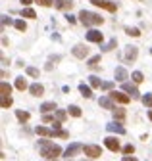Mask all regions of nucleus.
<instances>
[{"label":"nucleus","instance_id":"1","mask_svg":"<svg viewBox=\"0 0 152 161\" xmlns=\"http://www.w3.org/2000/svg\"><path fill=\"white\" fill-rule=\"evenodd\" d=\"M60 154H62L60 146L52 144L48 140H40V155L45 159H56V157H60Z\"/></svg>","mask_w":152,"mask_h":161},{"label":"nucleus","instance_id":"2","mask_svg":"<svg viewBox=\"0 0 152 161\" xmlns=\"http://www.w3.org/2000/svg\"><path fill=\"white\" fill-rule=\"evenodd\" d=\"M79 21L83 23L85 27H94V25H102V23H104V17L98 16V14H93V12L81 10V12H79Z\"/></svg>","mask_w":152,"mask_h":161},{"label":"nucleus","instance_id":"3","mask_svg":"<svg viewBox=\"0 0 152 161\" xmlns=\"http://www.w3.org/2000/svg\"><path fill=\"white\" fill-rule=\"evenodd\" d=\"M83 152H85V155H89L91 159H96V157L102 155V148L96 146V144H87V146H83Z\"/></svg>","mask_w":152,"mask_h":161},{"label":"nucleus","instance_id":"4","mask_svg":"<svg viewBox=\"0 0 152 161\" xmlns=\"http://www.w3.org/2000/svg\"><path fill=\"white\" fill-rule=\"evenodd\" d=\"M104 146L110 150V152H119L121 150V146H119V140L116 136H108V138H104Z\"/></svg>","mask_w":152,"mask_h":161},{"label":"nucleus","instance_id":"5","mask_svg":"<svg viewBox=\"0 0 152 161\" xmlns=\"http://www.w3.org/2000/svg\"><path fill=\"white\" fill-rule=\"evenodd\" d=\"M91 2H93L94 6H98V8L108 10V12H116V10H117L116 2H110V0H91Z\"/></svg>","mask_w":152,"mask_h":161},{"label":"nucleus","instance_id":"6","mask_svg":"<svg viewBox=\"0 0 152 161\" xmlns=\"http://www.w3.org/2000/svg\"><path fill=\"white\" fill-rule=\"evenodd\" d=\"M73 56L75 58H79V60H85L87 56H89V48H87L85 44H77V46H73Z\"/></svg>","mask_w":152,"mask_h":161},{"label":"nucleus","instance_id":"7","mask_svg":"<svg viewBox=\"0 0 152 161\" xmlns=\"http://www.w3.org/2000/svg\"><path fill=\"white\" fill-rule=\"evenodd\" d=\"M87 40H89V42H98V44H102L104 34H102L100 31H96V29H91L89 33H87Z\"/></svg>","mask_w":152,"mask_h":161},{"label":"nucleus","instance_id":"8","mask_svg":"<svg viewBox=\"0 0 152 161\" xmlns=\"http://www.w3.org/2000/svg\"><path fill=\"white\" fill-rule=\"evenodd\" d=\"M110 98L114 102H119V104H127L129 100H131V96H129V94H123V92H117V90H112L110 92Z\"/></svg>","mask_w":152,"mask_h":161},{"label":"nucleus","instance_id":"9","mask_svg":"<svg viewBox=\"0 0 152 161\" xmlns=\"http://www.w3.org/2000/svg\"><path fill=\"white\" fill-rule=\"evenodd\" d=\"M137 56H139V48H137V46H127V48H125V60L127 62H135L137 60Z\"/></svg>","mask_w":152,"mask_h":161},{"label":"nucleus","instance_id":"10","mask_svg":"<svg viewBox=\"0 0 152 161\" xmlns=\"http://www.w3.org/2000/svg\"><path fill=\"white\" fill-rule=\"evenodd\" d=\"M81 150H83V146H81L79 142H73V144H71V146H68V150H66V157L69 159V157H73V155H77Z\"/></svg>","mask_w":152,"mask_h":161},{"label":"nucleus","instance_id":"11","mask_svg":"<svg viewBox=\"0 0 152 161\" xmlns=\"http://www.w3.org/2000/svg\"><path fill=\"white\" fill-rule=\"evenodd\" d=\"M114 77H116V80H119V83H125V79H129V73L125 71L123 67H116Z\"/></svg>","mask_w":152,"mask_h":161},{"label":"nucleus","instance_id":"12","mask_svg":"<svg viewBox=\"0 0 152 161\" xmlns=\"http://www.w3.org/2000/svg\"><path fill=\"white\" fill-rule=\"evenodd\" d=\"M54 6H56L58 10H71L73 2L71 0H54Z\"/></svg>","mask_w":152,"mask_h":161},{"label":"nucleus","instance_id":"13","mask_svg":"<svg viewBox=\"0 0 152 161\" xmlns=\"http://www.w3.org/2000/svg\"><path fill=\"white\" fill-rule=\"evenodd\" d=\"M98 104L102 108H106V109H116V106H114V100L110 98V96H102L100 100H98Z\"/></svg>","mask_w":152,"mask_h":161},{"label":"nucleus","instance_id":"14","mask_svg":"<svg viewBox=\"0 0 152 161\" xmlns=\"http://www.w3.org/2000/svg\"><path fill=\"white\" fill-rule=\"evenodd\" d=\"M123 92L131 94L133 98H139V90H137V86H135V85H131V83H123Z\"/></svg>","mask_w":152,"mask_h":161},{"label":"nucleus","instance_id":"15","mask_svg":"<svg viewBox=\"0 0 152 161\" xmlns=\"http://www.w3.org/2000/svg\"><path fill=\"white\" fill-rule=\"evenodd\" d=\"M29 92H31L33 96H42V92H45V86L39 85V83H35V85L29 86Z\"/></svg>","mask_w":152,"mask_h":161},{"label":"nucleus","instance_id":"16","mask_svg":"<svg viewBox=\"0 0 152 161\" xmlns=\"http://www.w3.org/2000/svg\"><path fill=\"white\" fill-rule=\"evenodd\" d=\"M35 132H37L39 136H45V138H50V136H54V131L46 129V126H37V129H35Z\"/></svg>","mask_w":152,"mask_h":161},{"label":"nucleus","instance_id":"17","mask_svg":"<svg viewBox=\"0 0 152 161\" xmlns=\"http://www.w3.org/2000/svg\"><path fill=\"white\" fill-rule=\"evenodd\" d=\"M16 88H17V90H25V88H29V85H27V79H23V77H17V79H16Z\"/></svg>","mask_w":152,"mask_h":161},{"label":"nucleus","instance_id":"18","mask_svg":"<svg viewBox=\"0 0 152 161\" xmlns=\"http://www.w3.org/2000/svg\"><path fill=\"white\" fill-rule=\"evenodd\" d=\"M108 131L117 132V134H123V132H125V129H123L121 125H117V123H110V125H108Z\"/></svg>","mask_w":152,"mask_h":161},{"label":"nucleus","instance_id":"19","mask_svg":"<svg viewBox=\"0 0 152 161\" xmlns=\"http://www.w3.org/2000/svg\"><path fill=\"white\" fill-rule=\"evenodd\" d=\"M54 109H56V104H54V102H45L40 106V111L42 113H48V111H54Z\"/></svg>","mask_w":152,"mask_h":161},{"label":"nucleus","instance_id":"20","mask_svg":"<svg viewBox=\"0 0 152 161\" xmlns=\"http://www.w3.org/2000/svg\"><path fill=\"white\" fill-rule=\"evenodd\" d=\"M125 115H127V111H125L123 108H116V109H114V117H116L117 121H123Z\"/></svg>","mask_w":152,"mask_h":161},{"label":"nucleus","instance_id":"21","mask_svg":"<svg viewBox=\"0 0 152 161\" xmlns=\"http://www.w3.org/2000/svg\"><path fill=\"white\" fill-rule=\"evenodd\" d=\"M79 90H81V94H83L85 98H91V96H93V90H91V86H87L85 83H81V85H79Z\"/></svg>","mask_w":152,"mask_h":161},{"label":"nucleus","instance_id":"22","mask_svg":"<svg viewBox=\"0 0 152 161\" xmlns=\"http://www.w3.org/2000/svg\"><path fill=\"white\" fill-rule=\"evenodd\" d=\"M10 106H12V96H2L0 98V108L2 109H8Z\"/></svg>","mask_w":152,"mask_h":161},{"label":"nucleus","instance_id":"23","mask_svg":"<svg viewBox=\"0 0 152 161\" xmlns=\"http://www.w3.org/2000/svg\"><path fill=\"white\" fill-rule=\"evenodd\" d=\"M87 65H89L91 69H96V67H98V65H100V56H93V58H91V60H89V62H87Z\"/></svg>","mask_w":152,"mask_h":161},{"label":"nucleus","instance_id":"24","mask_svg":"<svg viewBox=\"0 0 152 161\" xmlns=\"http://www.w3.org/2000/svg\"><path fill=\"white\" fill-rule=\"evenodd\" d=\"M131 79H133V83H135V85H140V83L145 80V75L140 73V71H135V73H131Z\"/></svg>","mask_w":152,"mask_h":161},{"label":"nucleus","instance_id":"25","mask_svg":"<svg viewBox=\"0 0 152 161\" xmlns=\"http://www.w3.org/2000/svg\"><path fill=\"white\" fill-rule=\"evenodd\" d=\"M21 16L27 17V19H35L37 14H35V10H31V8H25V10H21Z\"/></svg>","mask_w":152,"mask_h":161},{"label":"nucleus","instance_id":"26","mask_svg":"<svg viewBox=\"0 0 152 161\" xmlns=\"http://www.w3.org/2000/svg\"><path fill=\"white\" fill-rule=\"evenodd\" d=\"M0 92H2L0 96H10V94H12V86H10L8 83H2V85H0Z\"/></svg>","mask_w":152,"mask_h":161},{"label":"nucleus","instance_id":"27","mask_svg":"<svg viewBox=\"0 0 152 161\" xmlns=\"http://www.w3.org/2000/svg\"><path fill=\"white\" fill-rule=\"evenodd\" d=\"M16 117H17L21 123H25V121H29V117H31V115H29L27 111H21V109H17V111H16Z\"/></svg>","mask_w":152,"mask_h":161},{"label":"nucleus","instance_id":"28","mask_svg":"<svg viewBox=\"0 0 152 161\" xmlns=\"http://www.w3.org/2000/svg\"><path fill=\"white\" fill-rule=\"evenodd\" d=\"M116 46H117V40L116 39H112L110 42H108V44H104V46H100V48L104 50V52H110V50H114L116 48Z\"/></svg>","mask_w":152,"mask_h":161},{"label":"nucleus","instance_id":"29","mask_svg":"<svg viewBox=\"0 0 152 161\" xmlns=\"http://www.w3.org/2000/svg\"><path fill=\"white\" fill-rule=\"evenodd\" d=\"M89 83H91V86L93 88H100L102 86V83H100V79L96 77V75H93V77H89Z\"/></svg>","mask_w":152,"mask_h":161},{"label":"nucleus","instance_id":"30","mask_svg":"<svg viewBox=\"0 0 152 161\" xmlns=\"http://www.w3.org/2000/svg\"><path fill=\"white\" fill-rule=\"evenodd\" d=\"M68 113L73 115V117H81V109H79V106H69V108H68Z\"/></svg>","mask_w":152,"mask_h":161},{"label":"nucleus","instance_id":"31","mask_svg":"<svg viewBox=\"0 0 152 161\" xmlns=\"http://www.w3.org/2000/svg\"><path fill=\"white\" fill-rule=\"evenodd\" d=\"M125 33L129 34V37H140V31L137 27H125Z\"/></svg>","mask_w":152,"mask_h":161},{"label":"nucleus","instance_id":"32","mask_svg":"<svg viewBox=\"0 0 152 161\" xmlns=\"http://www.w3.org/2000/svg\"><path fill=\"white\" fill-rule=\"evenodd\" d=\"M143 104H145L148 109H152V94H145L143 96Z\"/></svg>","mask_w":152,"mask_h":161},{"label":"nucleus","instance_id":"33","mask_svg":"<svg viewBox=\"0 0 152 161\" xmlns=\"http://www.w3.org/2000/svg\"><path fill=\"white\" fill-rule=\"evenodd\" d=\"M27 75L33 77V79H39V69L37 67H27Z\"/></svg>","mask_w":152,"mask_h":161},{"label":"nucleus","instance_id":"34","mask_svg":"<svg viewBox=\"0 0 152 161\" xmlns=\"http://www.w3.org/2000/svg\"><path fill=\"white\" fill-rule=\"evenodd\" d=\"M121 152H123L125 155H131V154L135 152V146H133V144H127V146H123V150H121Z\"/></svg>","mask_w":152,"mask_h":161},{"label":"nucleus","instance_id":"35","mask_svg":"<svg viewBox=\"0 0 152 161\" xmlns=\"http://www.w3.org/2000/svg\"><path fill=\"white\" fill-rule=\"evenodd\" d=\"M14 25H16V29H17V31H25V29H27V25H25V21H23V19H17Z\"/></svg>","mask_w":152,"mask_h":161},{"label":"nucleus","instance_id":"36","mask_svg":"<svg viewBox=\"0 0 152 161\" xmlns=\"http://www.w3.org/2000/svg\"><path fill=\"white\" fill-rule=\"evenodd\" d=\"M54 138H69V132H66V131H54Z\"/></svg>","mask_w":152,"mask_h":161},{"label":"nucleus","instance_id":"37","mask_svg":"<svg viewBox=\"0 0 152 161\" xmlns=\"http://www.w3.org/2000/svg\"><path fill=\"white\" fill-rule=\"evenodd\" d=\"M35 2H37L39 6H45V8H50V6L54 4V0H35Z\"/></svg>","mask_w":152,"mask_h":161},{"label":"nucleus","instance_id":"38","mask_svg":"<svg viewBox=\"0 0 152 161\" xmlns=\"http://www.w3.org/2000/svg\"><path fill=\"white\" fill-rule=\"evenodd\" d=\"M56 117H58V121L62 123L64 119H66V117H68V113H66V111H64V109H58V111H56Z\"/></svg>","mask_w":152,"mask_h":161},{"label":"nucleus","instance_id":"39","mask_svg":"<svg viewBox=\"0 0 152 161\" xmlns=\"http://www.w3.org/2000/svg\"><path fill=\"white\" fill-rule=\"evenodd\" d=\"M12 23H16V21H12L8 16H2V25H12Z\"/></svg>","mask_w":152,"mask_h":161},{"label":"nucleus","instance_id":"40","mask_svg":"<svg viewBox=\"0 0 152 161\" xmlns=\"http://www.w3.org/2000/svg\"><path fill=\"white\" fill-rule=\"evenodd\" d=\"M112 86H114V83H102V88L104 90H112Z\"/></svg>","mask_w":152,"mask_h":161},{"label":"nucleus","instance_id":"41","mask_svg":"<svg viewBox=\"0 0 152 161\" xmlns=\"http://www.w3.org/2000/svg\"><path fill=\"white\" fill-rule=\"evenodd\" d=\"M42 121H45V123H50V121H52V115L45 113V117H42Z\"/></svg>","mask_w":152,"mask_h":161},{"label":"nucleus","instance_id":"42","mask_svg":"<svg viewBox=\"0 0 152 161\" xmlns=\"http://www.w3.org/2000/svg\"><path fill=\"white\" fill-rule=\"evenodd\" d=\"M19 2H21V4H23V6H29L31 2H33V0H19Z\"/></svg>","mask_w":152,"mask_h":161},{"label":"nucleus","instance_id":"43","mask_svg":"<svg viewBox=\"0 0 152 161\" xmlns=\"http://www.w3.org/2000/svg\"><path fill=\"white\" fill-rule=\"evenodd\" d=\"M121 161H137V159H135V157H129V155H125Z\"/></svg>","mask_w":152,"mask_h":161},{"label":"nucleus","instance_id":"44","mask_svg":"<svg viewBox=\"0 0 152 161\" xmlns=\"http://www.w3.org/2000/svg\"><path fill=\"white\" fill-rule=\"evenodd\" d=\"M148 119H150V121H152V109H150V111H148Z\"/></svg>","mask_w":152,"mask_h":161},{"label":"nucleus","instance_id":"45","mask_svg":"<svg viewBox=\"0 0 152 161\" xmlns=\"http://www.w3.org/2000/svg\"><path fill=\"white\" fill-rule=\"evenodd\" d=\"M66 161H71V159H66Z\"/></svg>","mask_w":152,"mask_h":161},{"label":"nucleus","instance_id":"46","mask_svg":"<svg viewBox=\"0 0 152 161\" xmlns=\"http://www.w3.org/2000/svg\"><path fill=\"white\" fill-rule=\"evenodd\" d=\"M150 54H152V48H150Z\"/></svg>","mask_w":152,"mask_h":161}]
</instances>
